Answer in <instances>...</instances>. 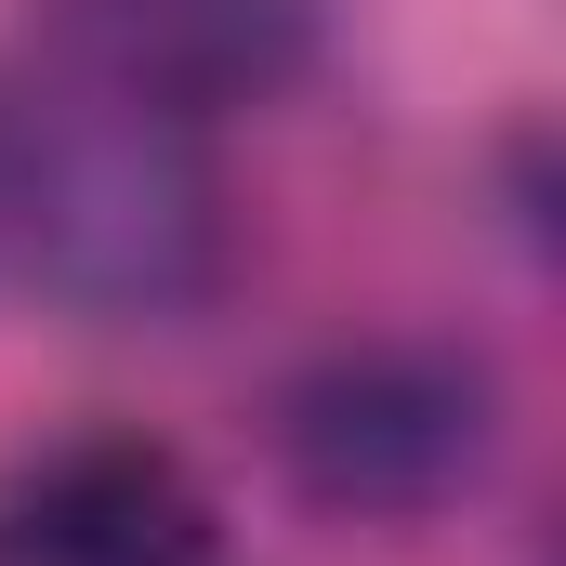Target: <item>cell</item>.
<instances>
[{"label": "cell", "mask_w": 566, "mask_h": 566, "mask_svg": "<svg viewBox=\"0 0 566 566\" xmlns=\"http://www.w3.org/2000/svg\"><path fill=\"white\" fill-rule=\"evenodd\" d=\"M0 566H211V501L145 434H66L0 488Z\"/></svg>", "instance_id": "277c9868"}, {"label": "cell", "mask_w": 566, "mask_h": 566, "mask_svg": "<svg viewBox=\"0 0 566 566\" xmlns=\"http://www.w3.org/2000/svg\"><path fill=\"white\" fill-rule=\"evenodd\" d=\"M53 80H93L158 119H224L303 80L316 0H40Z\"/></svg>", "instance_id": "3957f363"}, {"label": "cell", "mask_w": 566, "mask_h": 566, "mask_svg": "<svg viewBox=\"0 0 566 566\" xmlns=\"http://www.w3.org/2000/svg\"><path fill=\"white\" fill-rule=\"evenodd\" d=\"M290 474L329 514H422L488 448V382L434 343H356L290 396Z\"/></svg>", "instance_id": "7a4b0ae2"}, {"label": "cell", "mask_w": 566, "mask_h": 566, "mask_svg": "<svg viewBox=\"0 0 566 566\" xmlns=\"http://www.w3.org/2000/svg\"><path fill=\"white\" fill-rule=\"evenodd\" d=\"M0 224L27 238V264L80 316H185L224 264V198L198 119L119 106L93 80H53V106L0 119Z\"/></svg>", "instance_id": "6da1fadb"}]
</instances>
